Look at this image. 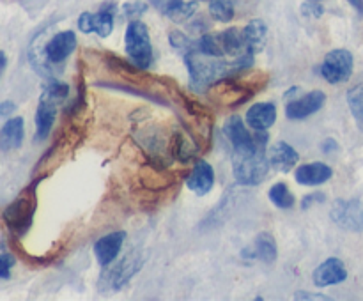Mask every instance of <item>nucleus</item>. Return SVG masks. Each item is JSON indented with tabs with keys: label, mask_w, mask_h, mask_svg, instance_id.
<instances>
[{
	"label": "nucleus",
	"mask_w": 363,
	"mask_h": 301,
	"mask_svg": "<svg viewBox=\"0 0 363 301\" xmlns=\"http://www.w3.org/2000/svg\"><path fill=\"white\" fill-rule=\"evenodd\" d=\"M209 14H211L216 21L229 23L234 18L233 0H211V4H209Z\"/></svg>",
	"instance_id": "28"
},
{
	"label": "nucleus",
	"mask_w": 363,
	"mask_h": 301,
	"mask_svg": "<svg viewBox=\"0 0 363 301\" xmlns=\"http://www.w3.org/2000/svg\"><path fill=\"white\" fill-rule=\"evenodd\" d=\"M25 137V123L21 117H11L0 127V151L9 152L20 149Z\"/></svg>",
	"instance_id": "14"
},
{
	"label": "nucleus",
	"mask_w": 363,
	"mask_h": 301,
	"mask_svg": "<svg viewBox=\"0 0 363 301\" xmlns=\"http://www.w3.org/2000/svg\"><path fill=\"white\" fill-rule=\"evenodd\" d=\"M347 278V269L344 262L337 257L326 259L325 262L315 268L312 280H314L315 287H330L342 283Z\"/></svg>",
	"instance_id": "11"
},
{
	"label": "nucleus",
	"mask_w": 363,
	"mask_h": 301,
	"mask_svg": "<svg viewBox=\"0 0 363 301\" xmlns=\"http://www.w3.org/2000/svg\"><path fill=\"white\" fill-rule=\"evenodd\" d=\"M195 2H197V0H195ZM199 2H202V0H199Z\"/></svg>",
	"instance_id": "39"
},
{
	"label": "nucleus",
	"mask_w": 363,
	"mask_h": 301,
	"mask_svg": "<svg viewBox=\"0 0 363 301\" xmlns=\"http://www.w3.org/2000/svg\"><path fill=\"white\" fill-rule=\"evenodd\" d=\"M268 135L264 131L255 133V140L243 147H234L233 174L241 186H255L264 181L269 170L268 151H266Z\"/></svg>",
	"instance_id": "2"
},
{
	"label": "nucleus",
	"mask_w": 363,
	"mask_h": 301,
	"mask_svg": "<svg viewBox=\"0 0 363 301\" xmlns=\"http://www.w3.org/2000/svg\"><path fill=\"white\" fill-rule=\"evenodd\" d=\"M332 220L339 227L353 232H363V202L362 200H337L332 208Z\"/></svg>",
	"instance_id": "8"
},
{
	"label": "nucleus",
	"mask_w": 363,
	"mask_h": 301,
	"mask_svg": "<svg viewBox=\"0 0 363 301\" xmlns=\"http://www.w3.org/2000/svg\"><path fill=\"white\" fill-rule=\"evenodd\" d=\"M326 103V94L323 91H312L307 92L301 98L293 99V101L287 105L286 115L289 117L291 120H301L307 119V117L314 115L319 110L325 106Z\"/></svg>",
	"instance_id": "10"
},
{
	"label": "nucleus",
	"mask_w": 363,
	"mask_h": 301,
	"mask_svg": "<svg viewBox=\"0 0 363 301\" xmlns=\"http://www.w3.org/2000/svg\"><path fill=\"white\" fill-rule=\"evenodd\" d=\"M145 11H147V4L140 2V0H137V2H128L123 6V14L126 18H130V20H138Z\"/></svg>",
	"instance_id": "30"
},
{
	"label": "nucleus",
	"mask_w": 363,
	"mask_h": 301,
	"mask_svg": "<svg viewBox=\"0 0 363 301\" xmlns=\"http://www.w3.org/2000/svg\"><path fill=\"white\" fill-rule=\"evenodd\" d=\"M186 186L197 195L209 193L215 186V170H213V166L204 159L195 161L194 169L186 177Z\"/></svg>",
	"instance_id": "13"
},
{
	"label": "nucleus",
	"mask_w": 363,
	"mask_h": 301,
	"mask_svg": "<svg viewBox=\"0 0 363 301\" xmlns=\"http://www.w3.org/2000/svg\"><path fill=\"white\" fill-rule=\"evenodd\" d=\"M303 11L307 14H314V16H321V14L325 13V9H323V7L319 6V4H312V0H311V4L303 6Z\"/></svg>",
	"instance_id": "34"
},
{
	"label": "nucleus",
	"mask_w": 363,
	"mask_h": 301,
	"mask_svg": "<svg viewBox=\"0 0 363 301\" xmlns=\"http://www.w3.org/2000/svg\"><path fill=\"white\" fill-rule=\"evenodd\" d=\"M350 4L354 7V9L363 13V0H350Z\"/></svg>",
	"instance_id": "38"
},
{
	"label": "nucleus",
	"mask_w": 363,
	"mask_h": 301,
	"mask_svg": "<svg viewBox=\"0 0 363 301\" xmlns=\"http://www.w3.org/2000/svg\"><path fill=\"white\" fill-rule=\"evenodd\" d=\"M294 176H296L298 183L303 184V186H318V184H323L332 179L333 170L326 163L314 161L298 166Z\"/></svg>",
	"instance_id": "17"
},
{
	"label": "nucleus",
	"mask_w": 363,
	"mask_h": 301,
	"mask_svg": "<svg viewBox=\"0 0 363 301\" xmlns=\"http://www.w3.org/2000/svg\"><path fill=\"white\" fill-rule=\"evenodd\" d=\"M124 48H126L128 57L137 66L138 69H149L152 66V45L149 38V30L145 23L140 20H131L126 27L124 34Z\"/></svg>",
	"instance_id": "5"
},
{
	"label": "nucleus",
	"mask_w": 363,
	"mask_h": 301,
	"mask_svg": "<svg viewBox=\"0 0 363 301\" xmlns=\"http://www.w3.org/2000/svg\"><path fill=\"white\" fill-rule=\"evenodd\" d=\"M16 110V105H14L13 101H2L0 103V120L7 119V117L11 115V113Z\"/></svg>",
	"instance_id": "33"
},
{
	"label": "nucleus",
	"mask_w": 363,
	"mask_h": 301,
	"mask_svg": "<svg viewBox=\"0 0 363 301\" xmlns=\"http://www.w3.org/2000/svg\"><path fill=\"white\" fill-rule=\"evenodd\" d=\"M220 35V42H222V48L225 52V55L230 57H240L245 55L247 52V42H245V35L243 30L236 27H230L227 30L218 32ZM254 55V53H252Z\"/></svg>",
	"instance_id": "24"
},
{
	"label": "nucleus",
	"mask_w": 363,
	"mask_h": 301,
	"mask_svg": "<svg viewBox=\"0 0 363 301\" xmlns=\"http://www.w3.org/2000/svg\"><path fill=\"white\" fill-rule=\"evenodd\" d=\"M170 151H172L174 158L179 159L181 163H188L190 159L195 158L197 154V147H195L194 140H190L188 137H184L181 131H176L172 137V144H170Z\"/></svg>",
	"instance_id": "25"
},
{
	"label": "nucleus",
	"mask_w": 363,
	"mask_h": 301,
	"mask_svg": "<svg viewBox=\"0 0 363 301\" xmlns=\"http://www.w3.org/2000/svg\"><path fill=\"white\" fill-rule=\"evenodd\" d=\"M184 62L190 73V89L194 92H202L216 81L243 73L247 67L254 66V55L245 53L234 60H220V57H209L191 50L184 53Z\"/></svg>",
	"instance_id": "1"
},
{
	"label": "nucleus",
	"mask_w": 363,
	"mask_h": 301,
	"mask_svg": "<svg viewBox=\"0 0 363 301\" xmlns=\"http://www.w3.org/2000/svg\"><path fill=\"white\" fill-rule=\"evenodd\" d=\"M354 59L353 53L346 48L332 50L328 55L325 57L321 66V74L328 84H342L347 81L353 74Z\"/></svg>",
	"instance_id": "6"
},
{
	"label": "nucleus",
	"mask_w": 363,
	"mask_h": 301,
	"mask_svg": "<svg viewBox=\"0 0 363 301\" xmlns=\"http://www.w3.org/2000/svg\"><path fill=\"white\" fill-rule=\"evenodd\" d=\"M124 239H126V232H123V230L99 237L94 244V255L98 259V264H101L103 268L112 264L117 259V255L121 254Z\"/></svg>",
	"instance_id": "12"
},
{
	"label": "nucleus",
	"mask_w": 363,
	"mask_h": 301,
	"mask_svg": "<svg viewBox=\"0 0 363 301\" xmlns=\"http://www.w3.org/2000/svg\"><path fill=\"white\" fill-rule=\"evenodd\" d=\"M117 13V4L113 0L105 2L98 13H82L78 18V28L84 34H98L99 38H108L113 30V16Z\"/></svg>",
	"instance_id": "7"
},
{
	"label": "nucleus",
	"mask_w": 363,
	"mask_h": 301,
	"mask_svg": "<svg viewBox=\"0 0 363 301\" xmlns=\"http://www.w3.org/2000/svg\"><path fill=\"white\" fill-rule=\"evenodd\" d=\"M223 133L227 140L233 144V147H243V145L252 144L255 140V135H250V131L245 126L243 119L240 115H230L223 124Z\"/></svg>",
	"instance_id": "20"
},
{
	"label": "nucleus",
	"mask_w": 363,
	"mask_h": 301,
	"mask_svg": "<svg viewBox=\"0 0 363 301\" xmlns=\"http://www.w3.org/2000/svg\"><path fill=\"white\" fill-rule=\"evenodd\" d=\"M294 300H330L328 296H323V294H319V296H315V294H307V293H296L294 294Z\"/></svg>",
	"instance_id": "35"
},
{
	"label": "nucleus",
	"mask_w": 363,
	"mask_h": 301,
	"mask_svg": "<svg viewBox=\"0 0 363 301\" xmlns=\"http://www.w3.org/2000/svg\"><path fill=\"white\" fill-rule=\"evenodd\" d=\"M67 96H69V85L59 80H50L48 84L43 87L41 92V98L50 99V101L57 103V105H59L60 101H64Z\"/></svg>",
	"instance_id": "27"
},
{
	"label": "nucleus",
	"mask_w": 363,
	"mask_h": 301,
	"mask_svg": "<svg viewBox=\"0 0 363 301\" xmlns=\"http://www.w3.org/2000/svg\"><path fill=\"white\" fill-rule=\"evenodd\" d=\"M323 151L325 152H332V151H337V144L333 140H326L325 144H323Z\"/></svg>",
	"instance_id": "36"
},
{
	"label": "nucleus",
	"mask_w": 363,
	"mask_h": 301,
	"mask_svg": "<svg viewBox=\"0 0 363 301\" xmlns=\"http://www.w3.org/2000/svg\"><path fill=\"white\" fill-rule=\"evenodd\" d=\"M312 2H318V0H312Z\"/></svg>",
	"instance_id": "40"
},
{
	"label": "nucleus",
	"mask_w": 363,
	"mask_h": 301,
	"mask_svg": "<svg viewBox=\"0 0 363 301\" xmlns=\"http://www.w3.org/2000/svg\"><path fill=\"white\" fill-rule=\"evenodd\" d=\"M43 177H35L2 212V220L9 232L16 237H23L34 222L35 208H38V184Z\"/></svg>",
	"instance_id": "3"
},
{
	"label": "nucleus",
	"mask_w": 363,
	"mask_h": 301,
	"mask_svg": "<svg viewBox=\"0 0 363 301\" xmlns=\"http://www.w3.org/2000/svg\"><path fill=\"white\" fill-rule=\"evenodd\" d=\"M155 9L169 16L174 21H186L188 18L194 16L195 13V0L194 2H184V0H151Z\"/></svg>",
	"instance_id": "19"
},
{
	"label": "nucleus",
	"mask_w": 363,
	"mask_h": 301,
	"mask_svg": "<svg viewBox=\"0 0 363 301\" xmlns=\"http://www.w3.org/2000/svg\"><path fill=\"white\" fill-rule=\"evenodd\" d=\"M245 42H247L248 53H259L264 50L266 38H268V27L262 20H252L247 27L243 28Z\"/></svg>",
	"instance_id": "22"
},
{
	"label": "nucleus",
	"mask_w": 363,
	"mask_h": 301,
	"mask_svg": "<svg viewBox=\"0 0 363 301\" xmlns=\"http://www.w3.org/2000/svg\"><path fill=\"white\" fill-rule=\"evenodd\" d=\"M268 197L279 209H291L296 204V198L291 193L286 183H275L268 191Z\"/></svg>",
	"instance_id": "26"
},
{
	"label": "nucleus",
	"mask_w": 363,
	"mask_h": 301,
	"mask_svg": "<svg viewBox=\"0 0 363 301\" xmlns=\"http://www.w3.org/2000/svg\"><path fill=\"white\" fill-rule=\"evenodd\" d=\"M77 48V35L73 30H62L52 35L43 46V55L48 64H62Z\"/></svg>",
	"instance_id": "9"
},
{
	"label": "nucleus",
	"mask_w": 363,
	"mask_h": 301,
	"mask_svg": "<svg viewBox=\"0 0 363 301\" xmlns=\"http://www.w3.org/2000/svg\"><path fill=\"white\" fill-rule=\"evenodd\" d=\"M318 202H325V193H321V191H315V193L307 195V197L301 200V208L308 209V208H312L314 204H318Z\"/></svg>",
	"instance_id": "32"
},
{
	"label": "nucleus",
	"mask_w": 363,
	"mask_h": 301,
	"mask_svg": "<svg viewBox=\"0 0 363 301\" xmlns=\"http://www.w3.org/2000/svg\"><path fill=\"white\" fill-rule=\"evenodd\" d=\"M14 264H16V259L13 255L7 254V251L0 254V278H11V269L14 268Z\"/></svg>",
	"instance_id": "31"
},
{
	"label": "nucleus",
	"mask_w": 363,
	"mask_h": 301,
	"mask_svg": "<svg viewBox=\"0 0 363 301\" xmlns=\"http://www.w3.org/2000/svg\"><path fill=\"white\" fill-rule=\"evenodd\" d=\"M257 74H255V76H257ZM255 76L240 78V73H238L229 78H223V80L211 85V89H209V99H211L215 105L229 106V108L243 105V103L248 101L259 89L264 87L266 80H268V78H266V80L259 81Z\"/></svg>",
	"instance_id": "4"
},
{
	"label": "nucleus",
	"mask_w": 363,
	"mask_h": 301,
	"mask_svg": "<svg viewBox=\"0 0 363 301\" xmlns=\"http://www.w3.org/2000/svg\"><path fill=\"white\" fill-rule=\"evenodd\" d=\"M268 159H269V165H272L273 169L279 170V172H289V170L298 163L300 154H298L296 149H294L293 145L280 140L269 147Z\"/></svg>",
	"instance_id": "15"
},
{
	"label": "nucleus",
	"mask_w": 363,
	"mask_h": 301,
	"mask_svg": "<svg viewBox=\"0 0 363 301\" xmlns=\"http://www.w3.org/2000/svg\"><path fill=\"white\" fill-rule=\"evenodd\" d=\"M6 66H7V57H6V53L0 50V76H2V73L6 71Z\"/></svg>",
	"instance_id": "37"
},
{
	"label": "nucleus",
	"mask_w": 363,
	"mask_h": 301,
	"mask_svg": "<svg viewBox=\"0 0 363 301\" xmlns=\"http://www.w3.org/2000/svg\"><path fill=\"white\" fill-rule=\"evenodd\" d=\"M277 120V106L273 103H255L247 112V123L254 131H268Z\"/></svg>",
	"instance_id": "16"
},
{
	"label": "nucleus",
	"mask_w": 363,
	"mask_h": 301,
	"mask_svg": "<svg viewBox=\"0 0 363 301\" xmlns=\"http://www.w3.org/2000/svg\"><path fill=\"white\" fill-rule=\"evenodd\" d=\"M57 117V103L50 99L39 98L38 110H35V140H46L52 131Z\"/></svg>",
	"instance_id": "18"
},
{
	"label": "nucleus",
	"mask_w": 363,
	"mask_h": 301,
	"mask_svg": "<svg viewBox=\"0 0 363 301\" xmlns=\"http://www.w3.org/2000/svg\"><path fill=\"white\" fill-rule=\"evenodd\" d=\"M277 241L275 237L269 232H261L255 236L254 243H252L250 257L259 259V261L266 262V264H272L277 261Z\"/></svg>",
	"instance_id": "21"
},
{
	"label": "nucleus",
	"mask_w": 363,
	"mask_h": 301,
	"mask_svg": "<svg viewBox=\"0 0 363 301\" xmlns=\"http://www.w3.org/2000/svg\"><path fill=\"white\" fill-rule=\"evenodd\" d=\"M347 101H350L351 112H353L358 126L363 130V81L351 89L350 94H347Z\"/></svg>",
	"instance_id": "29"
},
{
	"label": "nucleus",
	"mask_w": 363,
	"mask_h": 301,
	"mask_svg": "<svg viewBox=\"0 0 363 301\" xmlns=\"http://www.w3.org/2000/svg\"><path fill=\"white\" fill-rule=\"evenodd\" d=\"M140 268H142L140 259L133 257V255H130V257H124L123 261H121L116 268H112V271L108 273L110 285H112L113 289H121V287H123L124 283H126L128 280H130L131 276H133Z\"/></svg>",
	"instance_id": "23"
}]
</instances>
